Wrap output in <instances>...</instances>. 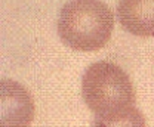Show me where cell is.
<instances>
[{"instance_id": "4", "label": "cell", "mask_w": 154, "mask_h": 127, "mask_svg": "<svg viewBox=\"0 0 154 127\" xmlns=\"http://www.w3.org/2000/svg\"><path fill=\"white\" fill-rule=\"evenodd\" d=\"M117 19L138 37H154V0H119Z\"/></svg>"}, {"instance_id": "5", "label": "cell", "mask_w": 154, "mask_h": 127, "mask_svg": "<svg viewBox=\"0 0 154 127\" xmlns=\"http://www.w3.org/2000/svg\"><path fill=\"white\" fill-rule=\"evenodd\" d=\"M92 127H147L144 114L135 107L95 115Z\"/></svg>"}, {"instance_id": "2", "label": "cell", "mask_w": 154, "mask_h": 127, "mask_svg": "<svg viewBox=\"0 0 154 127\" xmlns=\"http://www.w3.org/2000/svg\"><path fill=\"white\" fill-rule=\"evenodd\" d=\"M82 98L86 107L99 115L134 107L135 89L123 68L110 61H98L82 75Z\"/></svg>"}, {"instance_id": "1", "label": "cell", "mask_w": 154, "mask_h": 127, "mask_svg": "<svg viewBox=\"0 0 154 127\" xmlns=\"http://www.w3.org/2000/svg\"><path fill=\"white\" fill-rule=\"evenodd\" d=\"M114 28L113 11L102 0H68L62 5L57 21L61 41L80 52L104 47Z\"/></svg>"}, {"instance_id": "3", "label": "cell", "mask_w": 154, "mask_h": 127, "mask_svg": "<svg viewBox=\"0 0 154 127\" xmlns=\"http://www.w3.org/2000/svg\"><path fill=\"white\" fill-rule=\"evenodd\" d=\"M34 118V102L22 84L11 78L0 81V127H30Z\"/></svg>"}]
</instances>
